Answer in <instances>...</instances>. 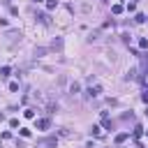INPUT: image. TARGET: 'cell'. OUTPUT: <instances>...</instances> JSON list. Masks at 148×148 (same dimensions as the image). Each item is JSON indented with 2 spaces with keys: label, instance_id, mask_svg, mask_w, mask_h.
<instances>
[{
  "label": "cell",
  "instance_id": "obj_9",
  "mask_svg": "<svg viewBox=\"0 0 148 148\" xmlns=\"http://www.w3.org/2000/svg\"><path fill=\"white\" fill-rule=\"evenodd\" d=\"M56 5H58V0H46V9H56Z\"/></svg>",
  "mask_w": 148,
  "mask_h": 148
},
{
  "label": "cell",
  "instance_id": "obj_11",
  "mask_svg": "<svg viewBox=\"0 0 148 148\" xmlns=\"http://www.w3.org/2000/svg\"><path fill=\"white\" fill-rule=\"evenodd\" d=\"M90 132H92V134H95V137H100V134H102V130H100L97 125H92V130H90Z\"/></svg>",
  "mask_w": 148,
  "mask_h": 148
},
{
  "label": "cell",
  "instance_id": "obj_6",
  "mask_svg": "<svg viewBox=\"0 0 148 148\" xmlns=\"http://www.w3.org/2000/svg\"><path fill=\"white\" fill-rule=\"evenodd\" d=\"M127 139H130V132H123V134H118V137H116V143L120 146V143H125Z\"/></svg>",
  "mask_w": 148,
  "mask_h": 148
},
{
  "label": "cell",
  "instance_id": "obj_5",
  "mask_svg": "<svg viewBox=\"0 0 148 148\" xmlns=\"http://www.w3.org/2000/svg\"><path fill=\"white\" fill-rule=\"evenodd\" d=\"M51 49H56V51H60V49H63V40H60V37H56V40L51 42Z\"/></svg>",
  "mask_w": 148,
  "mask_h": 148
},
{
  "label": "cell",
  "instance_id": "obj_15",
  "mask_svg": "<svg viewBox=\"0 0 148 148\" xmlns=\"http://www.w3.org/2000/svg\"><path fill=\"white\" fill-rule=\"evenodd\" d=\"M139 46H141V49H148V40H141V42H139Z\"/></svg>",
  "mask_w": 148,
  "mask_h": 148
},
{
  "label": "cell",
  "instance_id": "obj_10",
  "mask_svg": "<svg viewBox=\"0 0 148 148\" xmlns=\"http://www.w3.org/2000/svg\"><path fill=\"white\" fill-rule=\"evenodd\" d=\"M9 72H12L9 67H0V77H9Z\"/></svg>",
  "mask_w": 148,
  "mask_h": 148
},
{
  "label": "cell",
  "instance_id": "obj_16",
  "mask_svg": "<svg viewBox=\"0 0 148 148\" xmlns=\"http://www.w3.org/2000/svg\"><path fill=\"white\" fill-rule=\"evenodd\" d=\"M32 3H42V0H32Z\"/></svg>",
  "mask_w": 148,
  "mask_h": 148
},
{
  "label": "cell",
  "instance_id": "obj_14",
  "mask_svg": "<svg viewBox=\"0 0 148 148\" xmlns=\"http://www.w3.org/2000/svg\"><path fill=\"white\" fill-rule=\"evenodd\" d=\"M134 21H137V23H143V21H146V16H143V14H137Z\"/></svg>",
  "mask_w": 148,
  "mask_h": 148
},
{
  "label": "cell",
  "instance_id": "obj_1",
  "mask_svg": "<svg viewBox=\"0 0 148 148\" xmlns=\"http://www.w3.org/2000/svg\"><path fill=\"white\" fill-rule=\"evenodd\" d=\"M5 37H7V42L12 44V42H16V40H21V32H16V30H9Z\"/></svg>",
  "mask_w": 148,
  "mask_h": 148
},
{
  "label": "cell",
  "instance_id": "obj_12",
  "mask_svg": "<svg viewBox=\"0 0 148 148\" xmlns=\"http://www.w3.org/2000/svg\"><path fill=\"white\" fill-rule=\"evenodd\" d=\"M26 118H35V109H26Z\"/></svg>",
  "mask_w": 148,
  "mask_h": 148
},
{
  "label": "cell",
  "instance_id": "obj_8",
  "mask_svg": "<svg viewBox=\"0 0 148 148\" xmlns=\"http://www.w3.org/2000/svg\"><path fill=\"white\" fill-rule=\"evenodd\" d=\"M77 92H79V83H72L69 86V95H77Z\"/></svg>",
  "mask_w": 148,
  "mask_h": 148
},
{
  "label": "cell",
  "instance_id": "obj_13",
  "mask_svg": "<svg viewBox=\"0 0 148 148\" xmlns=\"http://www.w3.org/2000/svg\"><path fill=\"white\" fill-rule=\"evenodd\" d=\"M111 12H114V14H120V12H123V7H120V5H114V7H111Z\"/></svg>",
  "mask_w": 148,
  "mask_h": 148
},
{
  "label": "cell",
  "instance_id": "obj_7",
  "mask_svg": "<svg viewBox=\"0 0 148 148\" xmlns=\"http://www.w3.org/2000/svg\"><path fill=\"white\" fill-rule=\"evenodd\" d=\"M46 51H49V49L40 46V49H35V56H37V58H42V56H46Z\"/></svg>",
  "mask_w": 148,
  "mask_h": 148
},
{
  "label": "cell",
  "instance_id": "obj_3",
  "mask_svg": "<svg viewBox=\"0 0 148 148\" xmlns=\"http://www.w3.org/2000/svg\"><path fill=\"white\" fill-rule=\"evenodd\" d=\"M49 125H51L49 118H40V120H37V130H49Z\"/></svg>",
  "mask_w": 148,
  "mask_h": 148
},
{
  "label": "cell",
  "instance_id": "obj_4",
  "mask_svg": "<svg viewBox=\"0 0 148 148\" xmlns=\"http://www.w3.org/2000/svg\"><path fill=\"white\" fill-rule=\"evenodd\" d=\"M37 21L44 23V26H49V23H51V18H49V14H37Z\"/></svg>",
  "mask_w": 148,
  "mask_h": 148
},
{
  "label": "cell",
  "instance_id": "obj_2",
  "mask_svg": "<svg viewBox=\"0 0 148 148\" xmlns=\"http://www.w3.org/2000/svg\"><path fill=\"white\" fill-rule=\"evenodd\" d=\"M100 92H102V88L95 83V86H90V88H88V97H97Z\"/></svg>",
  "mask_w": 148,
  "mask_h": 148
}]
</instances>
